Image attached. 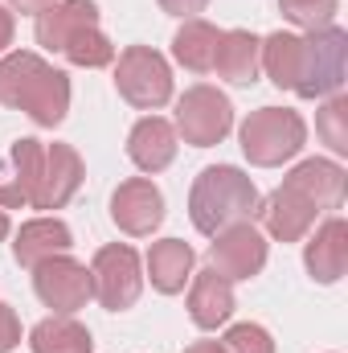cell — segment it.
<instances>
[{"label":"cell","mask_w":348,"mask_h":353,"mask_svg":"<svg viewBox=\"0 0 348 353\" xmlns=\"http://www.w3.org/2000/svg\"><path fill=\"white\" fill-rule=\"evenodd\" d=\"M0 107L29 115L37 128H58L70 115V74L33 50L0 54Z\"/></svg>","instance_id":"1"},{"label":"cell","mask_w":348,"mask_h":353,"mask_svg":"<svg viewBox=\"0 0 348 353\" xmlns=\"http://www.w3.org/2000/svg\"><path fill=\"white\" fill-rule=\"evenodd\" d=\"M262 205V193L238 165H205L193 176L188 189V222L197 234L213 239L238 222H254Z\"/></svg>","instance_id":"2"},{"label":"cell","mask_w":348,"mask_h":353,"mask_svg":"<svg viewBox=\"0 0 348 353\" xmlns=\"http://www.w3.org/2000/svg\"><path fill=\"white\" fill-rule=\"evenodd\" d=\"M238 144L254 169H279L303 152L307 123L291 107H259L238 123Z\"/></svg>","instance_id":"3"},{"label":"cell","mask_w":348,"mask_h":353,"mask_svg":"<svg viewBox=\"0 0 348 353\" xmlns=\"http://www.w3.org/2000/svg\"><path fill=\"white\" fill-rule=\"evenodd\" d=\"M115 90L135 111H160L173 103V66L152 46H127L115 54Z\"/></svg>","instance_id":"4"},{"label":"cell","mask_w":348,"mask_h":353,"mask_svg":"<svg viewBox=\"0 0 348 353\" xmlns=\"http://www.w3.org/2000/svg\"><path fill=\"white\" fill-rule=\"evenodd\" d=\"M173 128H176V140H184L193 148H213L234 132V103H230L226 90L197 83V87H188L176 99Z\"/></svg>","instance_id":"5"},{"label":"cell","mask_w":348,"mask_h":353,"mask_svg":"<svg viewBox=\"0 0 348 353\" xmlns=\"http://www.w3.org/2000/svg\"><path fill=\"white\" fill-rule=\"evenodd\" d=\"M348 79V33L340 25L303 33V74H299V99H332L345 90Z\"/></svg>","instance_id":"6"},{"label":"cell","mask_w":348,"mask_h":353,"mask_svg":"<svg viewBox=\"0 0 348 353\" xmlns=\"http://www.w3.org/2000/svg\"><path fill=\"white\" fill-rule=\"evenodd\" d=\"M90 288L107 312H127L144 296V259L127 243H107L90 259Z\"/></svg>","instance_id":"7"},{"label":"cell","mask_w":348,"mask_h":353,"mask_svg":"<svg viewBox=\"0 0 348 353\" xmlns=\"http://www.w3.org/2000/svg\"><path fill=\"white\" fill-rule=\"evenodd\" d=\"M266 259H270V243H266V234H262L254 222H238V226L213 234V243L205 251L209 271H217L230 283H242V279L262 275Z\"/></svg>","instance_id":"8"},{"label":"cell","mask_w":348,"mask_h":353,"mask_svg":"<svg viewBox=\"0 0 348 353\" xmlns=\"http://www.w3.org/2000/svg\"><path fill=\"white\" fill-rule=\"evenodd\" d=\"M33 292L37 300L58 312V316H74L78 308H87L94 300V288H90V267L78 263L74 255H54L45 263L33 267Z\"/></svg>","instance_id":"9"},{"label":"cell","mask_w":348,"mask_h":353,"mask_svg":"<svg viewBox=\"0 0 348 353\" xmlns=\"http://www.w3.org/2000/svg\"><path fill=\"white\" fill-rule=\"evenodd\" d=\"M111 222L127 239H152L164 226V193L152 176H127L111 193Z\"/></svg>","instance_id":"10"},{"label":"cell","mask_w":348,"mask_h":353,"mask_svg":"<svg viewBox=\"0 0 348 353\" xmlns=\"http://www.w3.org/2000/svg\"><path fill=\"white\" fill-rule=\"evenodd\" d=\"M83 176H87V165H83L78 148H70V144H45V161H41V176H37L33 210H45V214L62 210L78 193Z\"/></svg>","instance_id":"11"},{"label":"cell","mask_w":348,"mask_h":353,"mask_svg":"<svg viewBox=\"0 0 348 353\" xmlns=\"http://www.w3.org/2000/svg\"><path fill=\"white\" fill-rule=\"evenodd\" d=\"M287 189H295L299 197H307L320 214L328 210H340L345 205V193H348V169L332 157H307L299 161L291 173L283 176Z\"/></svg>","instance_id":"12"},{"label":"cell","mask_w":348,"mask_h":353,"mask_svg":"<svg viewBox=\"0 0 348 353\" xmlns=\"http://www.w3.org/2000/svg\"><path fill=\"white\" fill-rule=\"evenodd\" d=\"M41 161H45V144L37 136H25V140H17L8 148V157L0 161V210L33 205Z\"/></svg>","instance_id":"13"},{"label":"cell","mask_w":348,"mask_h":353,"mask_svg":"<svg viewBox=\"0 0 348 353\" xmlns=\"http://www.w3.org/2000/svg\"><path fill=\"white\" fill-rule=\"evenodd\" d=\"M303 267L316 283H340L348 271V222L340 214L312 226L303 239Z\"/></svg>","instance_id":"14"},{"label":"cell","mask_w":348,"mask_h":353,"mask_svg":"<svg viewBox=\"0 0 348 353\" xmlns=\"http://www.w3.org/2000/svg\"><path fill=\"white\" fill-rule=\"evenodd\" d=\"M259 218H262V226H266V234H270L274 243H303V239L312 234V226L320 222V210H316L307 197H299L295 189L279 185V189H270V193L262 197Z\"/></svg>","instance_id":"15"},{"label":"cell","mask_w":348,"mask_h":353,"mask_svg":"<svg viewBox=\"0 0 348 353\" xmlns=\"http://www.w3.org/2000/svg\"><path fill=\"white\" fill-rule=\"evenodd\" d=\"M176 148H180V140H176L173 119H164L156 111L144 115V119H135L131 132H127V161L148 176L164 173L176 161Z\"/></svg>","instance_id":"16"},{"label":"cell","mask_w":348,"mask_h":353,"mask_svg":"<svg viewBox=\"0 0 348 353\" xmlns=\"http://www.w3.org/2000/svg\"><path fill=\"white\" fill-rule=\"evenodd\" d=\"M98 25V4L94 0H54L50 8H41L33 17V37L41 50L50 54H62L83 29Z\"/></svg>","instance_id":"17"},{"label":"cell","mask_w":348,"mask_h":353,"mask_svg":"<svg viewBox=\"0 0 348 353\" xmlns=\"http://www.w3.org/2000/svg\"><path fill=\"white\" fill-rule=\"evenodd\" d=\"M70 247H74V230L58 214L29 218L12 234V259L21 267H29V271L37 263H45V259H54V255H70Z\"/></svg>","instance_id":"18"},{"label":"cell","mask_w":348,"mask_h":353,"mask_svg":"<svg viewBox=\"0 0 348 353\" xmlns=\"http://www.w3.org/2000/svg\"><path fill=\"white\" fill-rule=\"evenodd\" d=\"M238 300H234V283L221 279L217 271H193L188 279V321L201 329V333H213L221 325H230Z\"/></svg>","instance_id":"19"},{"label":"cell","mask_w":348,"mask_h":353,"mask_svg":"<svg viewBox=\"0 0 348 353\" xmlns=\"http://www.w3.org/2000/svg\"><path fill=\"white\" fill-rule=\"evenodd\" d=\"M213 70L230 87H254L262 74V37L250 29H221Z\"/></svg>","instance_id":"20"},{"label":"cell","mask_w":348,"mask_h":353,"mask_svg":"<svg viewBox=\"0 0 348 353\" xmlns=\"http://www.w3.org/2000/svg\"><path fill=\"white\" fill-rule=\"evenodd\" d=\"M193 267H197V255L184 239H160L148 247V259H144V279L160 292V296H176L188 288L193 279Z\"/></svg>","instance_id":"21"},{"label":"cell","mask_w":348,"mask_h":353,"mask_svg":"<svg viewBox=\"0 0 348 353\" xmlns=\"http://www.w3.org/2000/svg\"><path fill=\"white\" fill-rule=\"evenodd\" d=\"M217 46H221V29L209 25L205 17L180 21V29L173 33V58L176 66H184L188 74H213Z\"/></svg>","instance_id":"22"},{"label":"cell","mask_w":348,"mask_h":353,"mask_svg":"<svg viewBox=\"0 0 348 353\" xmlns=\"http://www.w3.org/2000/svg\"><path fill=\"white\" fill-rule=\"evenodd\" d=\"M262 70L279 90L295 94L299 74H303V33L274 29L270 37H262Z\"/></svg>","instance_id":"23"},{"label":"cell","mask_w":348,"mask_h":353,"mask_svg":"<svg viewBox=\"0 0 348 353\" xmlns=\"http://www.w3.org/2000/svg\"><path fill=\"white\" fill-rule=\"evenodd\" d=\"M29 350L33 353H94V337L78 316H58L50 312L29 329Z\"/></svg>","instance_id":"24"},{"label":"cell","mask_w":348,"mask_h":353,"mask_svg":"<svg viewBox=\"0 0 348 353\" xmlns=\"http://www.w3.org/2000/svg\"><path fill=\"white\" fill-rule=\"evenodd\" d=\"M316 136L332 148V157H348V94H332V99H320V111H316Z\"/></svg>","instance_id":"25"},{"label":"cell","mask_w":348,"mask_h":353,"mask_svg":"<svg viewBox=\"0 0 348 353\" xmlns=\"http://www.w3.org/2000/svg\"><path fill=\"white\" fill-rule=\"evenodd\" d=\"M62 58H66L70 66H83V70H102V66L115 62V46H111V37L94 25V29H83V33L62 50Z\"/></svg>","instance_id":"26"},{"label":"cell","mask_w":348,"mask_h":353,"mask_svg":"<svg viewBox=\"0 0 348 353\" xmlns=\"http://www.w3.org/2000/svg\"><path fill=\"white\" fill-rule=\"evenodd\" d=\"M279 12H283L287 25H295L303 33H316V29L336 25L340 0H279Z\"/></svg>","instance_id":"27"},{"label":"cell","mask_w":348,"mask_h":353,"mask_svg":"<svg viewBox=\"0 0 348 353\" xmlns=\"http://www.w3.org/2000/svg\"><path fill=\"white\" fill-rule=\"evenodd\" d=\"M221 345H226V353H274V337L254 321H242V325L226 329Z\"/></svg>","instance_id":"28"},{"label":"cell","mask_w":348,"mask_h":353,"mask_svg":"<svg viewBox=\"0 0 348 353\" xmlns=\"http://www.w3.org/2000/svg\"><path fill=\"white\" fill-rule=\"evenodd\" d=\"M21 345V316L0 300V353H12Z\"/></svg>","instance_id":"29"},{"label":"cell","mask_w":348,"mask_h":353,"mask_svg":"<svg viewBox=\"0 0 348 353\" xmlns=\"http://www.w3.org/2000/svg\"><path fill=\"white\" fill-rule=\"evenodd\" d=\"M168 17H180V21H193V17H201L205 8H209V0H156Z\"/></svg>","instance_id":"30"},{"label":"cell","mask_w":348,"mask_h":353,"mask_svg":"<svg viewBox=\"0 0 348 353\" xmlns=\"http://www.w3.org/2000/svg\"><path fill=\"white\" fill-rule=\"evenodd\" d=\"M0 4H4L8 12H25V17H37V12H41V8H50L54 0H0Z\"/></svg>","instance_id":"31"},{"label":"cell","mask_w":348,"mask_h":353,"mask_svg":"<svg viewBox=\"0 0 348 353\" xmlns=\"http://www.w3.org/2000/svg\"><path fill=\"white\" fill-rule=\"evenodd\" d=\"M12 33H17V21H12V12L0 4V54H8V46H12Z\"/></svg>","instance_id":"32"},{"label":"cell","mask_w":348,"mask_h":353,"mask_svg":"<svg viewBox=\"0 0 348 353\" xmlns=\"http://www.w3.org/2000/svg\"><path fill=\"white\" fill-rule=\"evenodd\" d=\"M180 353H226L221 341H193V345H184Z\"/></svg>","instance_id":"33"},{"label":"cell","mask_w":348,"mask_h":353,"mask_svg":"<svg viewBox=\"0 0 348 353\" xmlns=\"http://www.w3.org/2000/svg\"><path fill=\"white\" fill-rule=\"evenodd\" d=\"M12 234V222H8V210H0V243Z\"/></svg>","instance_id":"34"}]
</instances>
